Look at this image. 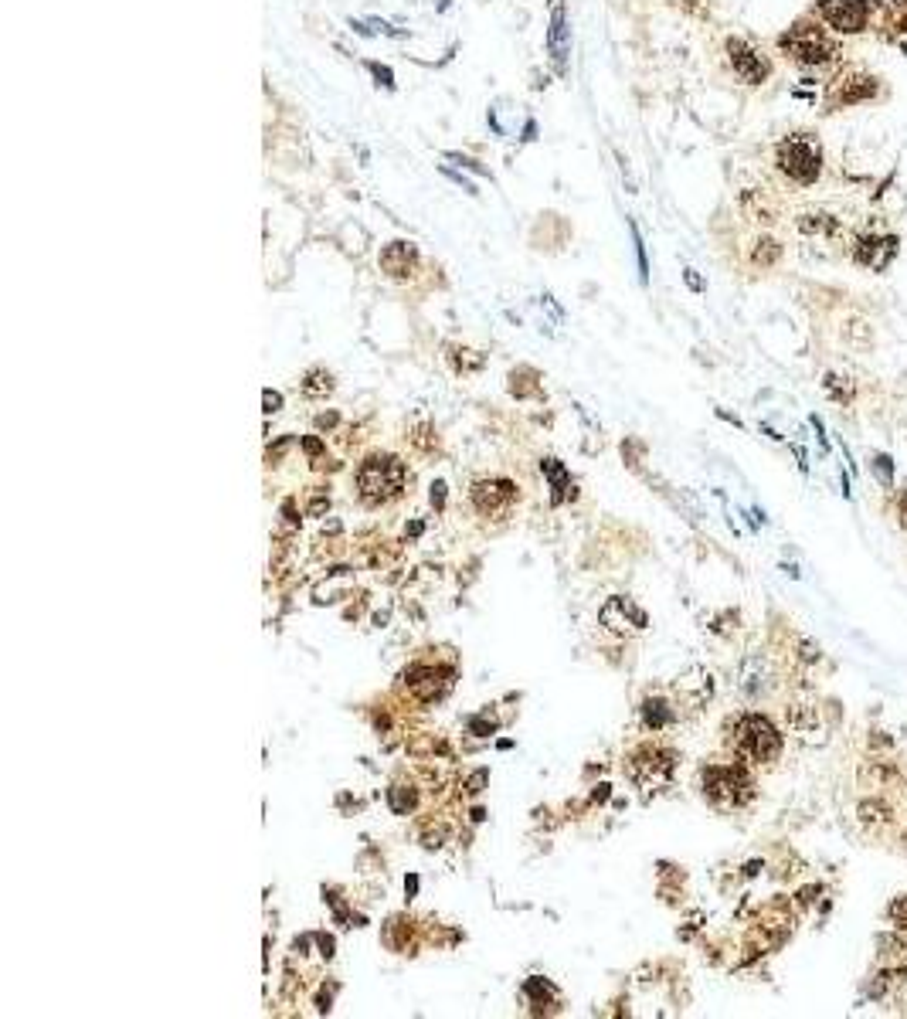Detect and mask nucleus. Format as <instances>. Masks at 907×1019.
Returning a JSON list of instances; mask_svg holds the SVG:
<instances>
[{
    "label": "nucleus",
    "mask_w": 907,
    "mask_h": 1019,
    "mask_svg": "<svg viewBox=\"0 0 907 1019\" xmlns=\"http://www.w3.org/2000/svg\"><path fill=\"white\" fill-rule=\"evenodd\" d=\"M408 469L398 456H367L357 469V493L367 507H384L395 503L405 493Z\"/></svg>",
    "instance_id": "1"
},
{
    "label": "nucleus",
    "mask_w": 907,
    "mask_h": 1019,
    "mask_svg": "<svg viewBox=\"0 0 907 1019\" xmlns=\"http://www.w3.org/2000/svg\"><path fill=\"white\" fill-rule=\"evenodd\" d=\"M727 741L741 758L755 761V765H772L782 755V734L778 727L761 714H744L731 727H727Z\"/></svg>",
    "instance_id": "2"
},
{
    "label": "nucleus",
    "mask_w": 907,
    "mask_h": 1019,
    "mask_svg": "<svg viewBox=\"0 0 907 1019\" xmlns=\"http://www.w3.org/2000/svg\"><path fill=\"white\" fill-rule=\"evenodd\" d=\"M700 789H704V799L714 809L734 812L751 802L755 782H751V775L741 765H707L700 772Z\"/></svg>",
    "instance_id": "3"
},
{
    "label": "nucleus",
    "mask_w": 907,
    "mask_h": 1019,
    "mask_svg": "<svg viewBox=\"0 0 907 1019\" xmlns=\"http://www.w3.org/2000/svg\"><path fill=\"white\" fill-rule=\"evenodd\" d=\"M775 160H778V170L795 184H812L819 177V170H823V150H819V143L806 133L785 136L775 147Z\"/></svg>",
    "instance_id": "4"
},
{
    "label": "nucleus",
    "mask_w": 907,
    "mask_h": 1019,
    "mask_svg": "<svg viewBox=\"0 0 907 1019\" xmlns=\"http://www.w3.org/2000/svg\"><path fill=\"white\" fill-rule=\"evenodd\" d=\"M677 772V755L663 744H639L629 755V778L643 792H660L673 782Z\"/></svg>",
    "instance_id": "5"
},
{
    "label": "nucleus",
    "mask_w": 907,
    "mask_h": 1019,
    "mask_svg": "<svg viewBox=\"0 0 907 1019\" xmlns=\"http://www.w3.org/2000/svg\"><path fill=\"white\" fill-rule=\"evenodd\" d=\"M782 48L799 65H826L836 58V41L816 24H795L782 34Z\"/></svg>",
    "instance_id": "6"
},
{
    "label": "nucleus",
    "mask_w": 907,
    "mask_h": 1019,
    "mask_svg": "<svg viewBox=\"0 0 907 1019\" xmlns=\"http://www.w3.org/2000/svg\"><path fill=\"white\" fill-rule=\"evenodd\" d=\"M517 486L510 483V479H503V476H490V479H476L473 486H469V503L476 507V513H483V517H493V520H503L507 513L513 510V503H517Z\"/></svg>",
    "instance_id": "7"
},
{
    "label": "nucleus",
    "mask_w": 907,
    "mask_h": 1019,
    "mask_svg": "<svg viewBox=\"0 0 907 1019\" xmlns=\"http://www.w3.org/2000/svg\"><path fill=\"white\" fill-rule=\"evenodd\" d=\"M401 683H405L408 690L415 693L418 700H425V704H432V700H439V697H446L449 687H452V670H442V666H408L405 673H401Z\"/></svg>",
    "instance_id": "8"
},
{
    "label": "nucleus",
    "mask_w": 907,
    "mask_h": 1019,
    "mask_svg": "<svg viewBox=\"0 0 907 1019\" xmlns=\"http://www.w3.org/2000/svg\"><path fill=\"white\" fill-rule=\"evenodd\" d=\"M598 619H602V625L609 632H615V636H632V632H643L646 629V612L639 609L632 598L626 595H615L609 598V602L602 605V612H598Z\"/></svg>",
    "instance_id": "9"
},
{
    "label": "nucleus",
    "mask_w": 907,
    "mask_h": 1019,
    "mask_svg": "<svg viewBox=\"0 0 907 1019\" xmlns=\"http://www.w3.org/2000/svg\"><path fill=\"white\" fill-rule=\"evenodd\" d=\"M819 14L829 28L846 31V34H857L867 24V4L863 0H819Z\"/></svg>",
    "instance_id": "10"
},
{
    "label": "nucleus",
    "mask_w": 907,
    "mask_h": 1019,
    "mask_svg": "<svg viewBox=\"0 0 907 1019\" xmlns=\"http://www.w3.org/2000/svg\"><path fill=\"white\" fill-rule=\"evenodd\" d=\"M727 62H731L734 75H738L741 82H748V85L765 82V75H768V62L758 55L755 48L748 45V41H741V38L727 41Z\"/></svg>",
    "instance_id": "11"
},
{
    "label": "nucleus",
    "mask_w": 907,
    "mask_h": 1019,
    "mask_svg": "<svg viewBox=\"0 0 907 1019\" xmlns=\"http://www.w3.org/2000/svg\"><path fill=\"white\" fill-rule=\"evenodd\" d=\"M547 51H551L554 68H558L561 75L568 72L571 28H568V11H564V0H551V28H547Z\"/></svg>",
    "instance_id": "12"
},
{
    "label": "nucleus",
    "mask_w": 907,
    "mask_h": 1019,
    "mask_svg": "<svg viewBox=\"0 0 907 1019\" xmlns=\"http://www.w3.org/2000/svg\"><path fill=\"white\" fill-rule=\"evenodd\" d=\"M415 265H418L415 245H408V242H391V245H384V252H381V269L388 272L391 279H408V276L415 272Z\"/></svg>",
    "instance_id": "13"
},
{
    "label": "nucleus",
    "mask_w": 907,
    "mask_h": 1019,
    "mask_svg": "<svg viewBox=\"0 0 907 1019\" xmlns=\"http://www.w3.org/2000/svg\"><path fill=\"white\" fill-rule=\"evenodd\" d=\"M894 252H897L894 238H867V242L857 245V262L870 265V269H884L894 259Z\"/></svg>",
    "instance_id": "14"
},
{
    "label": "nucleus",
    "mask_w": 907,
    "mask_h": 1019,
    "mask_svg": "<svg viewBox=\"0 0 907 1019\" xmlns=\"http://www.w3.org/2000/svg\"><path fill=\"white\" fill-rule=\"evenodd\" d=\"M639 717H643V727L646 731H666V727L673 724V707L666 704V700L660 697H646L643 700V707H639Z\"/></svg>",
    "instance_id": "15"
},
{
    "label": "nucleus",
    "mask_w": 907,
    "mask_h": 1019,
    "mask_svg": "<svg viewBox=\"0 0 907 1019\" xmlns=\"http://www.w3.org/2000/svg\"><path fill=\"white\" fill-rule=\"evenodd\" d=\"M333 391V378L323 367H313V371H306L303 374V381H299V395L303 398H310V401H320V398H327Z\"/></svg>",
    "instance_id": "16"
},
{
    "label": "nucleus",
    "mask_w": 907,
    "mask_h": 1019,
    "mask_svg": "<svg viewBox=\"0 0 907 1019\" xmlns=\"http://www.w3.org/2000/svg\"><path fill=\"white\" fill-rule=\"evenodd\" d=\"M789 724L795 734H816L819 731V714L809 704H792L789 707Z\"/></svg>",
    "instance_id": "17"
},
{
    "label": "nucleus",
    "mask_w": 907,
    "mask_h": 1019,
    "mask_svg": "<svg viewBox=\"0 0 907 1019\" xmlns=\"http://www.w3.org/2000/svg\"><path fill=\"white\" fill-rule=\"evenodd\" d=\"M541 473H544L547 479H551V486H554V503H561V500H564V490H571L568 469H564L558 459H544V462H541Z\"/></svg>",
    "instance_id": "18"
},
{
    "label": "nucleus",
    "mask_w": 907,
    "mask_h": 1019,
    "mask_svg": "<svg viewBox=\"0 0 907 1019\" xmlns=\"http://www.w3.org/2000/svg\"><path fill=\"white\" fill-rule=\"evenodd\" d=\"M449 361L456 367V374H476L479 367H483V354L466 350V347H449Z\"/></svg>",
    "instance_id": "19"
},
{
    "label": "nucleus",
    "mask_w": 907,
    "mask_h": 1019,
    "mask_svg": "<svg viewBox=\"0 0 907 1019\" xmlns=\"http://www.w3.org/2000/svg\"><path fill=\"white\" fill-rule=\"evenodd\" d=\"M415 802H418V795L415 789H408V785H391L388 789V806L395 816H408V812L415 809Z\"/></svg>",
    "instance_id": "20"
},
{
    "label": "nucleus",
    "mask_w": 907,
    "mask_h": 1019,
    "mask_svg": "<svg viewBox=\"0 0 907 1019\" xmlns=\"http://www.w3.org/2000/svg\"><path fill=\"white\" fill-rule=\"evenodd\" d=\"M891 921H894L897 931H907V894L897 897V901L891 904Z\"/></svg>",
    "instance_id": "21"
},
{
    "label": "nucleus",
    "mask_w": 907,
    "mask_h": 1019,
    "mask_svg": "<svg viewBox=\"0 0 907 1019\" xmlns=\"http://www.w3.org/2000/svg\"><path fill=\"white\" fill-rule=\"evenodd\" d=\"M469 727H473V734H479V738H483V734H490V731H496V721H493V717H490V710H486V714H479V717H473V724H469Z\"/></svg>",
    "instance_id": "22"
},
{
    "label": "nucleus",
    "mask_w": 907,
    "mask_h": 1019,
    "mask_svg": "<svg viewBox=\"0 0 907 1019\" xmlns=\"http://www.w3.org/2000/svg\"><path fill=\"white\" fill-rule=\"evenodd\" d=\"M262 405H265V415H276V411L282 408V395H279V391H265Z\"/></svg>",
    "instance_id": "23"
},
{
    "label": "nucleus",
    "mask_w": 907,
    "mask_h": 1019,
    "mask_svg": "<svg viewBox=\"0 0 907 1019\" xmlns=\"http://www.w3.org/2000/svg\"><path fill=\"white\" fill-rule=\"evenodd\" d=\"M761 245H765V248H758V252H755V262H772L775 255H778L775 242H761Z\"/></svg>",
    "instance_id": "24"
},
{
    "label": "nucleus",
    "mask_w": 907,
    "mask_h": 1019,
    "mask_svg": "<svg viewBox=\"0 0 907 1019\" xmlns=\"http://www.w3.org/2000/svg\"><path fill=\"white\" fill-rule=\"evenodd\" d=\"M874 469H880V479H884V483L891 486V459H887V456H880Z\"/></svg>",
    "instance_id": "25"
},
{
    "label": "nucleus",
    "mask_w": 907,
    "mask_h": 1019,
    "mask_svg": "<svg viewBox=\"0 0 907 1019\" xmlns=\"http://www.w3.org/2000/svg\"><path fill=\"white\" fill-rule=\"evenodd\" d=\"M483 785H486V772H476L473 778H469V792H483Z\"/></svg>",
    "instance_id": "26"
},
{
    "label": "nucleus",
    "mask_w": 907,
    "mask_h": 1019,
    "mask_svg": "<svg viewBox=\"0 0 907 1019\" xmlns=\"http://www.w3.org/2000/svg\"><path fill=\"white\" fill-rule=\"evenodd\" d=\"M442 500H446V486L435 483V486H432V503H435V507H442Z\"/></svg>",
    "instance_id": "27"
},
{
    "label": "nucleus",
    "mask_w": 907,
    "mask_h": 1019,
    "mask_svg": "<svg viewBox=\"0 0 907 1019\" xmlns=\"http://www.w3.org/2000/svg\"><path fill=\"white\" fill-rule=\"evenodd\" d=\"M371 72L378 75V79H384V85H391V72L388 68H378V65H371Z\"/></svg>",
    "instance_id": "28"
},
{
    "label": "nucleus",
    "mask_w": 907,
    "mask_h": 1019,
    "mask_svg": "<svg viewBox=\"0 0 907 1019\" xmlns=\"http://www.w3.org/2000/svg\"><path fill=\"white\" fill-rule=\"evenodd\" d=\"M320 948H323V958H330L333 955V938H320Z\"/></svg>",
    "instance_id": "29"
},
{
    "label": "nucleus",
    "mask_w": 907,
    "mask_h": 1019,
    "mask_svg": "<svg viewBox=\"0 0 907 1019\" xmlns=\"http://www.w3.org/2000/svg\"><path fill=\"white\" fill-rule=\"evenodd\" d=\"M333 422H337V415H320V418H316V425H320V428H330Z\"/></svg>",
    "instance_id": "30"
},
{
    "label": "nucleus",
    "mask_w": 907,
    "mask_h": 1019,
    "mask_svg": "<svg viewBox=\"0 0 907 1019\" xmlns=\"http://www.w3.org/2000/svg\"><path fill=\"white\" fill-rule=\"evenodd\" d=\"M897 510H901V524L907 527V493L901 496V503H897Z\"/></svg>",
    "instance_id": "31"
},
{
    "label": "nucleus",
    "mask_w": 907,
    "mask_h": 1019,
    "mask_svg": "<svg viewBox=\"0 0 907 1019\" xmlns=\"http://www.w3.org/2000/svg\"><path fill=\"white\" fill-rule=\"evenodd\" d=\"M405 890H408V894H415V890H418V880H415V877H408V880H405Z\"/></svg>",
    "instance_id": "32"
}]
</instances>
